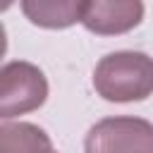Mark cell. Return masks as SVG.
Instances as JSON below:
<instances>
[{
	"label": "cell",
	"instance_id": "cell-1",
	"mask_svg": "<svg viewBox=\"0 0 153 153\" xmlns=\"http://www.w3.org/2000/svg\"><path fill=\"white\" fill-rule=\"evenodd\" d=\"M93 88L110 103H134L153 93V57L139 50H117L93 69Z\"/></svg>",
	"mask_w": 153,
	"mask_h": 153
},
{
	"label": "cell",
	"instance_id": "cell-2",
	"mask_svg": "<svg viewBox=\"0 0 153 153\" xmlns=\"http://www.w3.org/2000/svg\"><path fill=\"white\" fill-rule=\"evenodd\" d=\"M84 153H153V124L129 115L105 117L88 129Z\"/></svg>",
	"mask_w": 153,
	"mask_h": 153
},
{
	"label": "cell",
	"instance_id": "cell-3",
	"mask_svg": "<svg viewBox=\"0 0 153 153\" xmlns=\"http://www.w3.org/2000/svg\"><path fill=\"white\" fill-rule=\"evenodd\" d=\"M48 98L45 74L24 60L7 62L0 72V117L10 120L38 110Z\"/></svg>",
	"mask_w": 153,
	"mask_h": 153
},
{
	"label": "cell",
	"instance_id": "cell-4",
	"mask_svg": "<svg viewBox=\"0 0 153 153\" xmlns=\"http://www.w3.org/2000/svg\"><path fill=\"white\" fill-rule=\"evenodd\" d=\"M143 19V0H88L84 26L96 36H120Z\"/></svg>",
	"mask_w": 153,
	"mask_h": 153
},
{
	"label": "cell",
	"instance_id": "cell-5",
	"mask_svg": "<svg viewBox=\"0 0 153 153\" xmlns=\"http://www.w3.org/2000/svg\"><path fill=\"white\" fill-rule=\"evenodd\" d=\"M88 0H22L24 17L41 29H69L84 22Z\"/></svg>",
	"mask_w": 153,
	"mask_h": 153
},
{
	"label": "cell",
	"instance_id": "cell-6",
	"mask_svg": "<svg viewBox=\"0 0 153 153\" xmlns=\"http://www.w3.org/2000/svg\"><path fill=\"white\" fill-rule=\"evenodd\" d=\"M0 153H57L50 136L31 122H5L0 129Z\"/></svg>",
	"mask_w": 153,
	"mask_h": 153
}]
</instances>
